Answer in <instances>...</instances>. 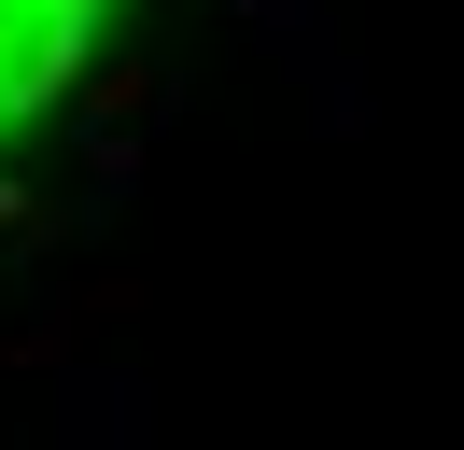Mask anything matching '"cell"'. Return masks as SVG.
Listing matches in <instances>:
<instances>
[{
  "label": "cell",
  "mask_w": 464,
  "mask_h": 450,
  "mask_svg": "<svg viewBox=\"0 0 464 450\" xmlns=\"http://www.w3.org/2000/svg\"><path fill=\"white\" fill-rule=\"evenodd\" d=\"M99 15H113V0H0V127L71 84V56L99 43Z\"/></svg>",
  "instance_id": "obj_1"
}]
</instances>
